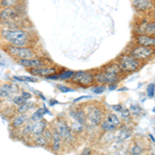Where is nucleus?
Segmentation results:
<instances>
[{"label":"nucleus","mask_w":155,"mask_h":155,"mask_svg":"<svg viewBox=\"0 0 155 155\" xmlns=\"http://www.w3.org/2000/svg\"><path fill=\"white\" fill-rule=\"evenodd\" d=\"M39 42V37L33 27L29 28H11L0 26V46L35 47Z\"/></svg>","instance_id":"1"},{"label":"nucleus","mask_w":155,"mask_h":155,"mask_svg":"<svg viewBox=\"0 0 155 155\" xmlns=\"http://www.w3.org/2000/svg\"><path fill=\"white\" fill-rule=\"evenodd\" d=\"M0 26L11 28L33 27L27 16L25 4L12 7H0Z\"/></svg>","instance_id":"2"},{"label":"nucleus","mask_w":155,"mask_h":155,"mask_svg":"<svg viewBox=\"0 0 155 155\" xmlns=\"http://www.w3.org/2000/svg\"><path fill=\"white\" fill-rule=\"evenodd\" d=\"M122 72L123 71L120 68L118 63H110L102 67L99 72L94 74V81L99 85L117 83L121 79Z\"/></svg>","instance_id":"3"},{"label":"nucleus","mask_w":155,"mask_h":155,"mask_svg":"<svg viewBox=\"0 0 155 155\" xmlns=\"http://www.w3.org/2000/svg\"><path fill=\"white\" fill-rule=\"evenodd\" d=\"M1 48L7 55H9V56L15 60L35 58V57L41 56L39 49H37V46L35 47H15V46H9V45H5V46H1Z\"/></svg>","instance_id":"4"},{"label":"nucleus","mask_w":155,"mask_h":155,"mask_svg":"<svg viewBox=\"0 0 155 155\" xmlns=\"http://www.w3.org/2000/svg\"><path fill=\"white\" fill-rule=\"evenodd\" d=\"M85 113L87 127H96L101 125V121L104 118V110L101 104H85L82 107Z\"/></svg>","instance_id":"5"},{"label":"nucleus","mask_w":155,"mask_h":155,"mask_svg":"<svg viewBox=\"0 0 155 155\" xmlns=\"http://www.w3.org/2000/svg\"><path fill=\"white\" fill-rule=\"evenodd\" d=\"M53 126L56 128V130L58 131L63 142V146H71L74 143V134L71 131V128L68 124V121L66 120L65 117L59 116L53 121Z\"/></svg>","instance_id":"6"},{"label":"nucleus","mask_w":155,"mask_h":155,"mask_svg":"<svg viewBox=\"0 0 155 155\" xmlns=\"http://www.w3.org/2000/svg\"><path fill=\"white\" fill-rule=\"evenodd\" d=\"M68 82H71L72 85L80 87H89L94 83V74L87 71H79L74 74L71 79Z\"/></svg>","instance_id":"7"},{"label":"nucleus","mask_w":155,"mask_h":155,"mask_svg":"<svg viewBox=\"0 0 155 155\" xmlns=\"http://www.w3.org/2000/svg\"><path fill=\"white\" fill-rule=\"evenodd\" d=\"M16 62L19 65L23 66L27 69L53 65L51 60L45 56H39V57H35V58H29V59H18L16 60Z\"/></svg>","instance_id":"8"},{"label":"nucleus","mask_w":155,"mask_h":155,"mask_svg":"<svg viewBox=\"0 0 155 155\" xmlns=\"http://www.w3.org/2000/svg\"><path fill=\"white\" fill-rule=\"evenodd\" d=\"M118 64L123 72H134L141 67V61L129 55H121L118 59Z\"/></svg>","instance_id":"9"},{"label":"nucleus","mask_w":155,"mask_h":155,"mask_svg":"<svg viewBox=\"0 0 155 155\" xmlns=\"http://www.w3.org/2000/svg\"><path fill=\"white\" fill-rule=\"evenodd\" d=\"M132 57L140 61H147V60L151 59L155 54L154 48H150V47L141 46V45H137L134 48L130 50V53Z\"/></svg>","instance_id":"10"},{"label":"nucleus","mask_w":155,"mask_h":155,"mask_svg":"<svg viewBox=\"0 0 155 155\" xmlns=\"http://www.w3.org/2000/svg\"><path fill=\"white\" fill-rule=\"evenodd\" d=\"M120 124H121V122H120V119L116 114H107L106 118H104V120L101 121V128L104 132L114 131L115 129H117V127L120 126Z\"/></svg>","instance_id":"11"},{"label":"nucleus","mask_w":155,"mask_h":155,"mask_svg":"<svg viewBox=\"0 0 155 155\" xmlns=\"http://www.w3.org/2000/svg\"><path fill=\"white\" fill-rule=\"evenodd\" d=\"M136 33L155 36V20H146L139 23L136 27Z\"/></svg>","instance_id":"12"},{"label":"nucleus","mask_w":155,"mask_h":155,"mask_svg":"<svg viewBox=\"0 0 155 155\" xmlns=\"http://www.w3.org/2000/svg\"><path fill=\"white\" fill-rule=\"evenodd\" d=\"M51 126H52V139L49 146V150L51 152H53V153H59V152H61L62 148H63V142H62V139L60 137V134H58V131L53 126V124H51Z\"/></svg>","instance_id":"13"},{"label":"nucleus","mask_w":155,"mask_h":155,"mask_svg":"<svg viewBox=\"0 0 155 155\" xmlns=\"http://www.w3.org/2000/svg\"><path fill=\"white\" fill-rule=\"evenodd\" d=\"M132 6L140 12H152L155 9V0H132Z\"/></svg>","instance_id":"14"},{"label":"nucleus","mask_w":155,"mask_h":155,"mask_svg":"<svg viewBox=\"0 0 155 155\" xmlns=\"http://www.w3.org/2000/svg\"><path fill=\"white\" fill-rule=\"evenodd\" d=\"M28 71L32 76L35 77H48L50 74H56L58 71V68L56 66L53 65H49V66H42V67H37V68H30L28 69Z\"/></svg>","instance_id":"15"},{"label":"nucleus","mask_w":155,"mask_h":155,"mask_svg":"<svg viewBox=\"0 0 155 155\" xmlns=\"http://www.w3.org/2000/svg\"><path fill=\"white\" fill-rule=\"evenodd\" d=\"M30 120L31 119L28 116V114H15L11 121V128L12 130H17L25 125L27 122H29Z\"/></svg>","instance_id":"16"},{"label":"nucleus","mask_w":155,"mask_h":155,"mask_svg":"<svg viewBox=\"0 0 155 155\" xmlns=\"http://www.w3.org/2000/svg\"><path fill=\"white\" fill-rule=\"evenodd\" d=\"M15 91H16V87L12 84L5 83L1 85L0 86V101L11 99L15 95Z\"/></svg>","instance_id":"17"},{"label":"nucleus","mask_w":155,"mask_h":155,"mask_svg":"<svg viewBox=\"0 0 155 155\" xmlns=\"http://www.w3.org/2000/svg\"><path fill=\"white\" fill-rule=\"evenodd\" d=\"M136 42L137 45H141V46L155 48V36L147 35V34H137Z\"/></svg>","instance_id":"18"},{"label":"nucleus","mask_w":155,"mask_h":155,"mask_svg":"<svg viewBox=\"0 0 155 155\" xmlns=\"http://www.w3.org/2000/svg\"><path fill=\"white\" fill-rule=\"evenodd\" d=\"M69 116L72 120L80 122L82 124L86 125V118H85V113L82 107H76L69 111Z\"/></svg>","instance_id":"19"},{"label":"nucleus","mask_w":155,"mask_h":155,"mask_svg":"<svg viewBox=\"0 0 155 155\" xmlns=\"http://www.w3.org/2000/svg\"><path fill=\"white\" fill-rule=\"evenodd\" d=\"M35 107V102L31 99L25 101L23 104L16 107V114H28L33 107Z\"/></svg>","instance_id":"20"},{"label":"nucleus","mask_w":155,"mask_h":155,"mask_svg":"<svg viewBox=\"0 0 155 155\" xmlns=\"http://www.w3.org/2000/svg\"><path fill=\"white\" fill-rule=\"evenodd\" d=\"M30 145H35L36 147H42L46 148L49 146V142L47 141V139L44 137V134H37V136L33 137L30 139Z\"/></svg>","instance_id":"21"},{"label":"nucleus","mask_w":155,"mask_h":155,"mask_svg":"<svg viewBox=\"0 0 155 155\" xmlns=\"http://www.w3.org/2000/svg\"><path fill=\"white\" fill-rule=\"evenodd\" d=\"M46 114H50V111L47 109L46 106H44L42 107H38L37 110H35L34 113L31 115L30 119H31L32 121H38V120L44 119V116Z\"/></svg>","instance_id":"22"},{"label":"nucleus","mask_w":155,"mask_h":155,"mask_svg":"<svg viewBox=\"0 0 155 155\" xmlns=\"http://www.w3.org/2000/svg\"><path fill=\"white\" fill-rule=\"evenodd\" d=\"M68 124L71 128V131L74 134V136L82 134V132L85 130V126H86L85 124H82V123H80V122L76 121V120H72V119H71V122H68Z\"/></svg>","instance_id":"23"},{"label":"nucleus","mask_w":155,"mask_h":155,"mask_svg":"<svg viewBox=\"0 0 155 155\" xmlns=\"http://www.w3.org/2000/svg\"><path fill=\"white\" fill-rule=\"evenodd\" d=\"M130 136H131V130L129 128H126V127H125V128L120 129L118 134H117L116 136H114V137H115V141L122 142V141H124V140L130 137Z\"/></svg>","instance_id":"24"},{"label":"nucleus","mask_w":155,"mask_h":155,"mask_svg":"<svg viewBox=\"0 0 155 155\" xmlns=\"http://www.w3.org/2000/svg\"><path fill=\"white\" fill-rule=\"evenodd\" d=\"M26 0H0V7H12L25 4Z\"/></svg>","instance_id":"25"},{"label":"nucleus","mask_w":155,"mask_h":155,"mask_svg":"<svg viewBox=\"0 0 155 155\" xmlns=\"http://www.w3.org/2000/svg\"><path fill=\"white\" fill-rule=\"evenodd\" d=\"M74 71H69V69H62L60 72H57L59 81H69L71 79V77L74 76Z\"/></svg>","instance_id":"26"},{"label":"nucleus","mask_w":155,"mask_h":155,"mask_svg":"<svg viewBox=\"0 0 155 155\" xmlns=\"http://www.w3.org/2000/svg\"><path fill=\"white\" fill-rule=\"evenodd\" d=\"M130 152L132 154H142L145 152V149H144V146L142 145V143L140 142H137V143L134 144V146H131V149H130Z\"/></svg>","instance_id":"27"},{"label":"nucleus","mask_w":155,"mask_h":155,"mask_svg":"<svg viewBox=\"0 0 155 155\" xmlns=\"http://www.w3.org/2000/svg\"><path fill=\"white\" fill-rule=\"evenodd\" d=\"M11 101H12V106H14L15 107H19L20 104H23V102L25 101H24V98L22 97L21 94H15V95L11 98Z\"/></svg>","instance_id":"28"},{"label":"nucleus","mask_w":155,"mask_h":155,"mask_svg":"<svg viewBox=\"0 0 155 155\" xmlns=\"http://www.w3.org/2000/svg\"><path fill=\"white\" fill-rule=\"evenodd\" d=\"M12 79L18 80V81H22V82H31V83H36L37 79L34 77H27V76H15L12 77Z\"/></svg>","instance_id":"29"},{"label":"nucleus","mask_w":155,"mask_h":155,"mask_svg":"<svg viewBox=\"0 0 155 155\" xmlns=\"http://www.w3.org/2000/svg\"><path fill=\"white\" fill-rule=\"evenodd\" d=\"M129 112L130 114H132L134 116H139V115L142 114V109L137 104H131L130 107H129Z\"/></svg>","instance_id":"30"},{"label":"nucleus","mask_w":155,"mask_h":155,"mask_svg":"<svg viewBox=\"0 0 155 155\" xmlns=\"http://www.w3.org/2000/svg\"><path fill=\"white\" fill-rule=\"evenodd\" d=\"M57 88H58L59 91L63 92V93H66V92H74L76 91V89H72V88H69V87H66L64 85H57Z\"/></svg>","instance_id":"31"},{"label":"nucleus","mask_w":155,"mask_h":155,"mask_svg":"<svg viewBox=\"0 0 155 155\" xmlns=\"http://www.w3.org/2000/svg\"><path fill=\"white\" fill-rule=\"evenodd\" d=\"M154 92H155V85L154 84L148 85V87H147V94H148L150 98L154 96Z\"/></svg>","instance_id":"32"},{"label":"nucleus","mask_w":155,"mask_h":155,"mask_svg":"<svg viewBox=\"0 0 155 155\" xmlns=\"http://www.w3.org/2000/svg\"><path fill=\"white\" fill-rule=\"evenodd\" d=\"M104 90H106L104 85H99V86H97L95 88L92 89V91H93V93H95V94H101L104 91Z\"/></svg>","instance_id":"33"},{"label":"nucleus","mask_w":155,"mask_h":155,"mask_svg":"<svg viewBox=\"0 0 155 155\" xmlns=\"http://www.w3.org/2000/svg\"><path fill=\"white\" fill-rule=\"evenodd\" d=\"M21 95L24 98V101H29V99L32 98V94L30 93V92H27V91H22Z\"/></svg>","instance_id":"34"},{"label":"nucleus","mask_w":155,"mask_h":155,"mask_svg":"<svg viewBox=\"0 0 155 155\" xmlns=\"http://www.w3.org/2000/svg\"><path fill=\"white\" fill-rule=\"evenodd\" d=\"M120 113H121V115H122V117H123V118H128L129 115H130V112L127 111L126 109H123L121 112H120Z\"/></svg>","instance_id":"35"},{"label":"nucleus","mask_w":155,"mask_h":155,"mask_svg":"<svg viewBox=\"0 0 155 155\" xmlns=\"http://www.w3.org/2000/svg\"><path fill=\"white\" fill-rule=\"evenodd\" d=\"M113 109L115 110V111H117V112H121L122 110H123V107L120 106V104H118V106H114Z\"/></svg>","instance_id":"36"},{"label":"nucleus","mask_w":155,"mask_h":155,"mask_svg":"<svg viewBox=\"0 0 155 155\" xmlns=\"http://www.w3.org/2000/svg\"><path fill=\"white\" fill-rule=\"evenodd\" d=\"M49 104H50V106H55V104H59V101H56V99H50V101H49Z\"/></svg>","instance_id":"37"},{"label":"nucleus","mask_w":155,"mask_h":155,"mask_svg":"<svg viewBox=\"0 0 155 155\" xmlns=\"http://www.w3.org/2000/svg\"><path fill=\"white\" fill-rule=\"evenodd\" d=\"M107 86H109V89H110V90H114V89H116V88H117V83L109 84Z\"/></svg>","instance_id":"38"},{"label":"nucleus","mask_w":155,"mask_h":155,"mask_svg":"<svg viewBox=\"0 0 155 155\" xmlns=\"http://www.w3.org/2000/svg\"><path fill=\"white\" fill-rule=\"evenodd\" d=\"M85 98H90V96H88V95H86V96H82V97H79V98L74 99V102L80 101H82V99H85Z\"/></svg>","instance_id":"39"},{"label":"nucleus","mask_w":155,"mask_h":155,"mask_svg":"<svg viewBox=\"0 0 155 155\" xmlns=\"http://www.w3.org/2000/svg\"><path fill=\"white\" fill-rule=\"evenodd\" d=\"M90 152H91V150H90V149H85V150H83V152H82V153L87 154V153H90Z\"/></svg>","instance_id":"40"},{"label":"nucleus","mask_w":155,"mask_h":155,"mask_svg":"<svg viewBox=\"0 0 155 155\" xmlns=\"http://www.w3.org/2000/svg\"><path fill=\"white\" fill-rule=\"evenodd\" d=\"M153 112H154V113H155V107H154V109H153Z\"/></svg>","instance_id":"41"}]
</instances>
